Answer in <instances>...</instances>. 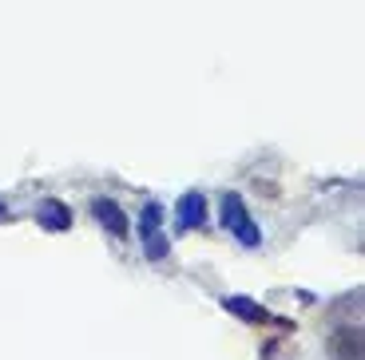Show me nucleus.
I'll return each instance as SVG.
<instances>
[{"label": "nucleus", "instance_id": "nucleus-1", "mask_svg": "<svg viewBox=\"0 0 365 360\" xmlns=\"http://www.w3.org/2000/svg\"><path fill=\"white\" fill-rule=\"evenodd\" d=\"M222 226H227L242 245H258V242H262V230L250 222V210H247V202L238 198V194H222Z\"/></svg>", "mask_w": 365, "mask_h": 360}, {"label": "nucleus", "instance_id": "nucleus-2", "mask_svg": "<svg viewBox=\"0 0 365 360\" xmlns=\"http://www.w3.org/2000/svg\"><path fill=\"white\" fill-rule=\"evenodd\" d=\"M159 218H163L159 206H143V214H139V238H143V253L151 261L167 258V238H163V230H159Z\"/></svg>", "mask_w": 365, "mask_h": 360}, {"label": "nucleus", "instance_id": "nucleus-3", "mask_svg": "<svg viewBox=\"0 0 365 360\" xmlns=\"http://www.w3.org/2000/svg\"><path fill=\"white\" fill-rule=\"evenodd\" d=\"M207 222V202H202V194L195 190V194H182L179 198V218H175V230H199V226Z\"/></svg>", "mask_w": 365, "mask_h": 360}, {"label": "nucleus", "instance_id": "nucleus-4", "mask_svg": "<svg viewBox=\"0 0 365 360\" xmlns=\"http://www.w3.org/2000/svg\"><path fill=\"white\" fill-rule=\"evenodd\" d=\"M91 214H96V222H100V226H108L115 238H128L131 222H128V214H123L111 198H96V202H91Z\"/></svg>", "mask_w": 365, "mask_h": 360}, {"label": "nucleus", "instance_id": "nucleus-5", "mask_svg": "<svg viewBox=\"0 0 365 360\" xmlns=\"http://www.w3.org/2000/svg\"><path fill=\"white\" fill-rule=\"evenodd\" d=\"M329 360H361V329H338L329 337Z\"/></svg>", "mask_w": 365, "mask_h": 360}, {"label": "nucleus", "instance_id": "nucleus-6", "mask_svg": "<svg viewBox=\"0 0 365 360\" xmlns=\"http://www.w3.org/2000/svg\"><path fill=\"white\" fill-rule=\"evenodd\" d=\"M36 222L44 226V230H68V226H72V210L56 198H44L36 206Z\"/></svg>", "mask_w": 365, "mask_h": 360}, {"label": "nucleus", "instance_id": "nucleus-7", "mask_svg": "<svg viewBox=\"0 0 365 360\" xmlns=\"http://www.w3.org/2000/svg\"><path fill=\"white\" fill-rule=\"evenodd\" d=\"M222 305H227L230 313H238V317H242V321H255V324H262V321H266V313H262V309H258V305H250L247 297H227V301H222Z\"/></svg>", "mask_w": 365, "mask_h": 360}, {"label": "nucleus", "instance_id": "nucleus-8", "mask_svg": "<svg viewBox=\"0 0 365 360\" xmlns=\"http://www.w3.org/2000/svg\"><path fill=\"white\" fill-rule=\"evenodd\" d=\"M0 222H4V206H0Z\"/></svg>", "mask_w": 365, "mask_h": 360}]
</instances>
